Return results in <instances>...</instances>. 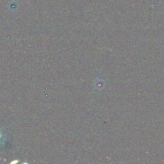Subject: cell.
Returning a JSON list of instances; mask_svg holds the SVG:
<instances>
[{"instance_id":"cell-1","label":"cell","mask_w":164,"mask_h":164,"mask_svg":"<svg viewBox=\"0 0 164 164\" xmlns=\"http://www.w3.org/2000/svg\"><path fill=\"white\" fill-rule=\"evenodd\" d=\"M2 140H3V135H2V133L0 132V143H2Z\"/></svg>"}]
</instances>
